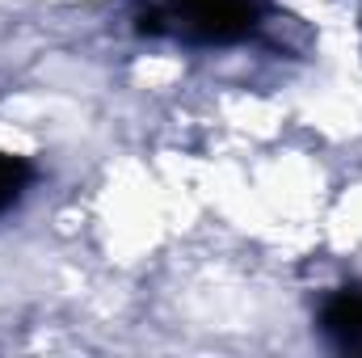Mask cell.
Wrapping results in <instances>:
<instances>
[{"label":"cell","instance_id":"obj_1","mask_svg":"<svg viewBox=\"0 0 362 358\" xmlns=\"http://www.w3.org/2000/svg\"><path fill=\"white\" fill-rule=\"evenodd\" d=\"M274 21V0H131V25L139 38L189 51L262 42Z\"/></svg>","mask_w":362,"mask_h":358},{"label":"cell","instance_id":"obj_2","mask_svg":"<svg viewBox=\"0 0 362 358\" xmlns=\"http://www.w3.org/2000/svg\"><path fill=\"white\" fill-rule=\"evenodd\" d=\"M316 337L337 354H362V282L329 287L312 312Z\"/></svg>","mask_w":362,"mask_h":358},{"label":"cell","instance_id":"obj_3","mask_svg":"<svg viewBox=\"0 0 362 358\" xmlns=\"http://www.w3.org/2000/svg\"><path fill=\"white\" fill-rule=\"evenodd\" d=\"M38 181V165L25 161V156H13L0 148V215H8L13 207L25 202V194L34 190Z\"/></svg>","mask_w":362,"mask_h":358}]
</instances>
